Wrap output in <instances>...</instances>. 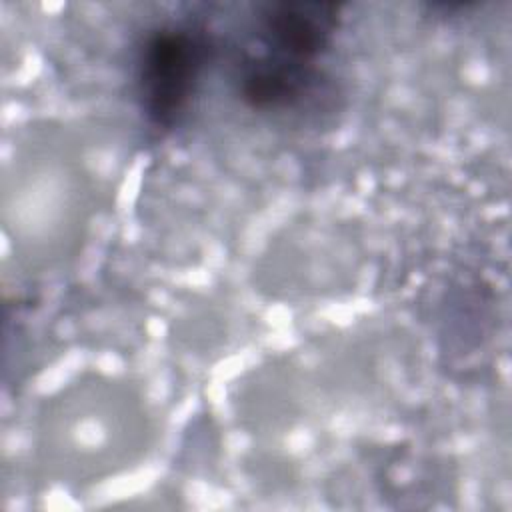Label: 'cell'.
Returning <instances> with one entry per match:
<instances>
[{
  "label": "cell",
  "instance_id": "1",
  "mask_svg": "<svg viewBox=\"0 0 512 512\" xmlns=\"http://www.w3.org/2000/svg\"><path fill=\"white\" fill-rule=\"evenodd\" d=\"M214 60L216 42L204 22L190 18L150 28L132 60V96L146 126L158 134L178 130Z\"/></svg>",
  "mask_w": 512,
  "mask_h": 512
},
{
  "label": "cell",
  "instance_id": "2",
  "mask_svg": "<svg viewBox=\"0 0 512 512\" xmlns=\"http://www.w3.org/2000/svg\"><path fill=\"white\" fill-rule=\"evenodd\" d=\"M232 82L242 104L254 112H302L320 98L336 96V86L320 64L280 58L248 46L234 62Z\"/></svg>",
  "mask_w": 512,
  "mask_h": 512
},
{
  "label": "cell",
  "instance_id": "3",
  "mask_svg": "<svg viewBox=\"0 0 512 512\" xmlns=\"http://www.w3.org/2000/svg\"><path fill=\"white\" fill-rule=\"evenodd\" d=\"M340 28V6L326 2L284 0L256 6L252 38L256 50L308 64L332 50Z\"/></svg>",
  "mask_w": 512,
  "mask_h": 512
}]
</instances>
